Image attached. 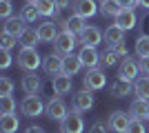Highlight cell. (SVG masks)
<instances>
[{
  "label": "cell",
  "instance_id": "cell-26",
  "mask_svg": "<svg viewBox=\"0 0 149 133\" xmlns=\"http://www.w3.org/2000/svg\"><path fill=\"white\" fill-rule=\"evenodd\" d=\"M123 58L118 56V51L113 49V47H109L107 51H102V56H100V67H105V69H109V67H113V64H118Z\"/></svg>",
  "mask_w": 149,
  "mask_h": 133
},
{
  "label": "cell",
  "instance_id": "cell-30",
  "mask_svg": "<svg viewBox=\"0 0 149 133\" xmlns=\"http://www.w3.org/2000/svg\"><path fill=\"white\" fill-rule=\"evenodd\" d=\"M20 18L25 20V22H36V20L40 18V11L36 9L33 2H29V5H25L22 9H20Z\"/></svg>",
  "mask_w": 149,
  "mask_h": 133
},
{
  "label": "cell",
  "instance_id": "cell-8",
  "mask_svg": "<svg viewBox=\"0 0 149 133\" xmlns=\"http://www.w3.org/2000/svg\"><path fill=\"white\" fill-rule=\"evenodd\" d=\"M71 107H74L76 111H80V113L91 111V107H93V91H89V89H85V87H82L80 91H76L74 98H71Z\"/></svg>",
  "mask_w": 149,
  "mask_h": 133
},
{
  "label": "cell",
  "instance_id": "cell-9",
  "mask_svg": "<svg viewBox=\"0 0 149 133\" xmlns=\"http://www.w3.org/2000/svg\"><path fill=\"white\" fill-rule=\"evenodd\" d=\"M74 13L76 16H80V18H93L96 13L100 11V5L96 2V0H74Z\"/></svg>",
  "mask_w": 149,
  "mask_h": 133
},
{
  "label": "cell",
  "instance_id": "cell-32",
  "mask_svg": "<svg viewBox=\"0 0 149 133\" xmlns=\"http://www.w3.org/2000/svg\"><path fill=\"white\" fill-rule=\"evenodd\" d=\"M16 111V100H13L11 93L7 95H0V115L2 113H13Z\"/></svg>",
  "mask_w": 149,
  "mask_h": 133
},
{
  "label": "cell",
  "instance_id": "cell-27",
  "mask_svg": "<svg viewBox=\"0 0 149 133\" xmlns=\"http://www.w3.org/2000/svg\"><path fill=\"white\" fill-rule=\"evenodd\" d=\"M134 93H136V98L149 100V76H140L134 82Z\"/></svg>",
  "mask_w": 149,
  "mask_h": 133
},
{
  "label": "cell",
  "instance_id": "cell-47",
  "mask_svg": "<svg viewBox=\"0 0 149 133\" xmlns=\"http://www.w3.org/2000/svg\"><path fill=\"white\" fill-rule=\"evenodd\" d=\"M29 2H33V0H29Z\"/></svg>",
  "mask_w": 149,
  "mask_h": 133
},
{
  "label": "cell",
  "instance_id": "cell-36",
  "mask_svg": "<svg viewBox=\"0 0 149 133\" xmlns=\"http://www.w3.org/2000/svg\"><path fill=\"white\" fill-rule=\"evenodd\" d=\"M11 62H13L11 51L2 49V51H0V69H9V67H11Z\"/></svg>",
  "mask_w": 149,
  "mask_h": 133
},
{
  "label": "cell",
  "instance_id": "cell-15",
  "mask_svg": "<svg viewBox=\"0 0 149 133\" xmlns=\"http://www.w3.org/2000/svg\"><path fill=\"white\" fill-rule=\"evenodd\" d=\"M113 20H116V25H118V27H123L125 31H131V29H136V25H138L136 9H123Z\"/></svg>",
  "mask_w": 149,
  "mask_h": 133
},
{
  "label": "cell",
  "instance_id": "cell-19",
  "mask_svg": "<svg viewBox=\"0 0 149 133\" xmlns=\"http://www.w3.org/2000/svg\"><path fill=\"white\" fill-rule=\"evenodd\" d=\"M33 5H36V9L40 11V16H45V18H58V13H60V9H58L56 0H33Z\"/></svg>",
  "mask_w": 149,
  "mask_h": 133
},
{
  "label": "cell",
  "instance_id": "cell-21",
  "mask_svg": "<svg viewBox=\"0 0 149 133\" xmlns=\"http://www.w3.org/2000/svg\"><path fill=\"white\" fill-rule=\"evenodd\" d=\"M82 69V60L78 53H69L65 56V62H62V73H67V76H76L78 71Z\"/></svg>",
  "mask_w": 149,
  "mask_h": 133
},
{
  "label": "cell",
  "instance_id": "cell-2",
  "mask_svg": "<svg viewBox=\"0 0 149 133\" xmlns=\"http://www.w3.org/2000/svg\"><path fill=\"white\" fill-rule=\"evenodd\" d=\"M20 111L27 118H38V115H42L47 111V104L40 100L38 93H31V95H25V100L20 102Z\"/></svg>",
  "mask_w": 149,
  "mask_h": 133
},
{
  "label": "cell",
  "instance_id": "cell-3",
  "mask_svg": "<svg viewBox=\"0 0 149 133\" xmlns=\"http://www.w3.org/2000/svg\"><path fill=\"white\" fill-rule=\"evenodd\" d=\"M118 78L123 80H129V82H136L140 78V58H123L120 60V69H118Z\"/></svg>",
  "mask_w": 149,
  "mask_h": 133
},
{
  "label": "cell",
  "instance_id": "cell-17",
  "mask_svg": "<svg viewBox=\"0 0 149 133\" xmlns=\"http://www.w3.org/2000/svg\"><path fill=\"white\" fill-rule=\"evenodd\" d=\"M20 87H22V91H25L27 95H31V93H38V91H40L42 80H40V76H36V71H27V76L22 78Z\"/></svg>",
  "mask_w": 149,
  "mask_h": 133
},
{
  "label": "cell",
  "instance_id": "cell-7",
  "mask_svg": "<svg viewBox=\"0 0 149 133\" xmlns=\"http://www.w3.org/2000/svg\"><path fill=\"white\" fill-rule=\"evenodd\" d=\"M47 118L49 120H56V122H62L65 120V115L69 113V109L67 104H65V100H62L60 95H56V98H51L49 102H47Z\"/></svg>",
  "mask_w": 149,
  "mask_h": 133
},
{
  "label": "cell",
  "instance_id": "cell-35",
  "mask_svg": "<svg viewBox=\"0 0 149 133\" xmlns=\"http://www.w3.org/2000/svg\"><path fill=\"white\" fill-rule=\"evenodd\" d=\"M109 131V122H105V120H96L89 127V133H107Z\"/></svg>",
  "mask_w": 149,
  "mask_h": 133
},
{
  "label": "cell",
  "instance_id": "cell-5",
  "mask_svg": "<svg viewBox=\"0 0 149 133\" xmlns=\"http://www.w3.org/2000/svg\"><path fill=\"white\" fill-rule=\"evenodd\" d=\"M82 131H85L82 113L71 107V111H69V113L65 115V120L60 122V133H82Z\"/></svg>",
  "mask_w": 149,
  "mask_h": 133
},
{
  "label": "cell",
  "instance_id": "cell-11",
  "mask_svg": "<svg viewBox=\"0 0 149 133\" xmlns=\"http://www.w3.org/2000/svg\"><path fill=\"white\" fill-rule=\"evenodd\" d=\"M107 122H109V129H111L113 133H127L131 115H129V111H113Z\"/></svg>",
  "mask_w": 149,
  "mask_h": 133
},
{
  "label": "cell",
  "instance_id": "cell-25",
  "mask_svg": "<svg viewBox=\"0 0 149 133\" xmlns=\"http://www.w3.org/2000/svg\"><path fill=\"white\" fill-rule=\"evenodd\" d=\"M18 42L22 47H36L40 42V36H38V29H31V27H25V31L18 36Z\"/></svg>",
  "mask_w": 149,
  "mask_h": 133
},
{
  "label": "cell",
  "instance_id": "cell-31",
  "mask_svg": "<svg viewBox=\"0 0 149 133\" xmlns=\"http://www.w3.org/2000/svg\"><path fill=\"white\" fill-rule=\"evenodd\" d=\"M85 18H80V16H71V18H67V31H74L76 36H80L82 31H85Z\"/></svg>",
  "mask_w": 149,
  "mask_h": 133
},
{
  "label": "cell",
  "instance_id": "cell-1",
  "mask_svg": "<svg viewBox=\"0 0 149 133\" xmlns=\"http://www.w3.org/2000/svg\"><path fill=\"white\" fill-rule=\"evenodd\" d=\"M18 64L22 71H38V67L42 64V58L38 56L36 47H22L18 51Z\"/></svg>",
  "mask_w": 149,
  "mask_h": 133
},
{
  "label": "cell",
  "instance_id": "cell-40",
  "mask_svg": "<svg viewBox=\"0 0 149 133\" xmlns=\"http://www.w3.org/2000/svg\"><path fill=\"white\" fill-rule=\"evenodd\" d=\"M140 71H143V76H149V56L140 58Z\"/></svg>",
  "mask_w": 149,
  "mask_h": 133
},
{
  "label": "cell",
  "instance_id": "cell-43",
  "mask_svg": "<svg viewBox=\"0 0 149 133\" xmlns=\"http://www.w3.org/2000/svg\"><path fill=\"white\" fill-rule=\"evenodd\" d=\"M113 49H116V51H118V56L120 58H127V44H116V47H113Z\"/></svg>",
  "mask_w": 149,
  "mask_h": 133
},
{
  "label": "cell",
  "instance_id": "cell-39",
  "mask_svg": "<svg viewBox=\"0 0 149 133\" xmlns=\"http://www.w3.org/2000/svg\"><path fill=\"white\" fill-rule=\"evenodd\" d=\"M123 9H136L138 7V0H116Z\"/></svg>",
  "mask_w": 149,
  "mask_h": 133
},
{
  "label": "cell",
  "instance_id": "cell-37",
  "mask_svg": "<svg viewBox=\"0 0 149 133\" xmlns=\"http://www.w3.org/2000/svg\"><path fill=\"white\" fill-rule=\"evenodd\" d=\"M13 91V80L11 78H0V95H7Z\"/></svg>",
  "mask_w": 149,
  "mask_h": 133
},
{
  "label": "cell",
  "instance_id": "cell-38",
  "mask_svg": "<svg viewBox=\"0 0 149 133\" xmlns=\"http://www.w3.org/2000/svg\"><path fill=\"white\" fill-rule=\"evenodd\" d=\"M0 18H11V0H0Z\"/></svg>",
  "mask_w": 149,
  "mask_h": 133
},
{
  "label": "cell",
  "instance_id": "cell-23",
  "mask_svg": "<svg viewBox=\"0 0 149 133\" xmlns=\"http://www.w3.org/2000/svg\"><path fill=\"white\" fill-rule=\"evenodd\" d=\"M25 25H27V22L22 18H13V16H11V18H7L5 22H2V33H11V36L18 38L20 33L25 31Z\"/></svg>",
  "mask_w": 149,
  "mask_h": 133
},
{
  "label": "cell",
  "instance_id": "cell-18",
  "mask_svg": "<svg viewBox=\"0 0 149 133\" xmlns=\"http://www.w3.org/2000/svg\"><path fill=\"white\" fill-rule=\"evenodd\" d=\"M105 42L109 44V47L123 44V42H125V29H123V27H118L116 22H113V25H109V27L105 29Z\"/></svg>",
  "mask_w": 149,
  "mask_h": 133
},
{
  "label": "cell",
  "instance_id": "cell-13",
  "mask_svg": "<svg viewBox=\"0 0 149 133\" xmlns=\"http://www.w3.org/2000/svg\"><path fill=\"white\" fill-rule=\"evenodd\" d=\"M62 62H65V56H60V53H49V56L42 60V69H45V73L49 78H54V76H58V73H62Z\"/></svg>",
  "mask_w": 149,
  "mask_h": 133
},
{
  "label": "cell",
  "instance_id": "cell-44",
  "mask_svg": "<svg viewBox=\"0 0 149 133\" xmlns=\"http://www.w3.org/2000/svg\"><path fill=\"white\" fill-rule=\"evenodd\" d=\"M25 133H45V129H42V127H38V124H33V127L25 129Z\"/></svg>",
  "mask_w": 149,
  "mask_h": 133
},
{
  "label": "cell",
  "instance_id": "cell-28",
  "mask_svg": "<svg viewBox=\"0 0 149 133\" xmlns=\"http://www.w3.org/2000/svg\"><path fill=\"white\" fill-rule=\"evenodd\" d=\"M120 11H123V7H120L116 0H102V2H100V13H102L105 18L107 16H109V18H116Z\"/></svg>",
  "mask_w": 149,
  "mask_h": 133
},
{
  "label": "cell",
  "instance_id": "cell-46",
  "mask_svg": "<svg viewBox=\"0 0 149 133\" xmlns=\"http://www.w3.org/2000/svg\"><path fill=\"white\" fill-rule=\"evenodd\" d=\"M147 120H149V111H147Z\"/></svg>",
  "mask_w": 149,
  "mask_h": 133
},
{
  "label": "cell",
  "instance_id": "cell-42",
  "mask_svg": "<svg viewBox=\"0 0 149 133\" xmlns=\"http://www.w3.org/2000/svg\"><path fill=\"white\" fill-rule=\"evenodd\" d=\"M140 33H145V36H149V11L143 16V31Z\"/></svg>",
  "mask_w": 149,
  "mask_h": 133
},
{
  "label": "cell",
  "instance_id": "cell-12",
  "mask_svg": "<svg viewBox=\"0 0 149 133\" xmlns=\"http://www.w3.org/2000/svg\"><path fill=\"white\" fill-rule=\"evenodd\" d=\"M78 56H80L85 69H98L100 67V56H102V53H98L96 47H85V44H82L80 51H78Z\"/></svg>",
  "mask_w": 149,
  "mask_h": 133
},
{
  "label": "cell",
  "instance_id": "cell-33",
  "mask_svg": "<svg viewBox=\"0 0 149 133\" xmlns=\"http://www.w3.org/2000/svg\"><path fill=\"white\" fill-rule=\"evenodd\" d=\"M16 44H18V38H16V36H11V33H2V38H0V49L11 51Z\"/></svg>",
  "mask_w": 149,
  "mask_h": 133
},
{
  "label": "cell",
  "instance_id": "cell-10",
  "mask_svg": "<svg viewBox=\"0 0 149 133\" xmlns=\"http://www.w3.org/2000/svg\"><path fill=\"white\" fill-rule=\"evenodd\" d=\"M78 42L85 47H98L100 42H105V31H100L98 27H85V31L78 36Z\"/></svg>",
  "mask_w": 149,
  "mask_h": 133
},
{
  "label": "cell",
  "instance_id": "cell-24",
  "mask_svg": "<svg viewBox=\"0 0 149 133\" xmlns=\"http://www.w3.org/2000/svg\"><path fill=\"white\" fill-rule=\"evenodd\" d=\"M147 111H149V100L136 98V100L129 104V115H131V118H138V120H147Z\"/></svg>",
  "mask_w": 149,
  "mask_h": 133
},
{
  "label": "cell",
  "instance_id": "cell-41",
  "mask_svg": "<svg viewBox=\"0 0 149 133\" xmlns=\"http://www.w3.org/2000/svg\"><path fill=\"white\" fill-rule=\"evenodd\" d=\"M56 5L60 11H65V9H69V7H74V0H56Z\"/></svg>",
  "mask_w": 149,
  "mask_h": 133
},
{
  "label": "cell",
  "instance_id": "cell-29",
  "mask_svg": "<svg viewBox=\"0 0 149 133\" xmlns=\"http://www.w3.org/2000/svg\"><path fill=\"white\" fill-rule=\"evenodd\" d=\"M134 51H136V56H138V58H147V56H149V36L140 33V36L136 38Z\"/></svg>",
  "mask_w": 149,
  "mask_h": 133
},
{
  "label": "cell",
  "instance_id": "cell-6",
  "mask_svg": "<svg viewBox=\"0 0 149 133\" xmlns=\"http://www.w3.org/2000/svg\"><path fill=\"white\" fill-rule=\"evenodd\" d=\"M107 84V76L105 71L100 69H87V73H85V78H82V87L89 89V91H100V89H105Z\"/></svg>",
  "mask_w": 149,
  "mask_h": 133
},
{
  "label": "cell",
  "instance_id": "cell-14",
  "mask_svg": "<svg viewBox=\"0 0 149 133\" xmlns=\"http://www.w3.org/2000/svg\"><path fill=\"white\" fill-rule=\"evenodd\" d=\"M74 87V76H67V73H58V76L51 78V89L54 93L58 95H67Z\"/></svg>",
  "mask_w": 149,
  "mask_h": 133
},
{
  "label": "cell",
  "instance_id": "cell-45",
  "mask_svg": "<svg viewBox=\"0 0 149 133\" xmlns=\"http://www.w3.org/2000/svg\"><path fill=\"white\" fill-rule=\"evenodd\" d=\"M138 7H143L145 11H149V0H138Z\"/></svg>",
  "mask_w": 149,
  "mask_h": 133
},
{
  "label": "cell",
  "instance_id": "cell-20",
  "mask_svg": "<svg viewBox=\"0 0 149 133\" xmlns=\"http://www.w3.org/2000/svg\"><path fill=\"white\" fill-rule=\"evenodd\" d=\"M20 129V118L16 113H2L0 115V131L2 133H16Z\"/></svg>",
  "mask_w": 149,
  "mask_h": 133
},
{
  "label": "cell",
  "instance_id": "cell-22",
  "mask_svg": "<svg viewBox=\"0 0 149 133\" xmlns=\"http://www.w3.org/2000/svg\"><path fill=\"white\" fill-rule=\"evenodd\" d=\"M58 25L56 22H42L38 27V36H40V42H54L58 38Z\"/></svg>",
  "mask_w": 149,
  "mask_h": 133
},
{
  "label": "cell",
  "instance_id": "cell-4",
  "mask_svg": "<svg viewBox=\"0 0 149 133\" xmlns=\"http://www.w3.org/2000/svg\"><path fill=\"white\" fill-rule=\"evenodd\" d=\"M76 44H78V36L74 31H60L58 38L54 40V51L60 56H69V53H74Z\"/></svg>",
  "mask_w": 149,
  "mask_h": 133
},
{
  "label": "cell",
  "instance_id": "cell-16",
  "mask_svg": "<svg viewBox=\"0 0 149 133\" xmlns=\"http://www.w3.org/2000/svg\"><path fill=\"white\" fill-rule=\"evenodd\" d=\"M109 93H111L113 98H127V95L134 93V82L123 80V78H116V80L109 84Z\"/></svg>",
  "mask_w": 149,
  "mask_h": 133
},
{
  "label": "cell",
  "instance_id": "cell-34",
  "mask_svg": "<svg viewBox=\"0 0 149 133\" xmlns=\"http://www.w3.org/2000/svg\"><path fill=\"white\" fill-rule=\"evenodd\" d=\"M127 133H147V129H145V120H138V118H131L129 127H127Z\"/></svg>",
  "mask_w": 149,
  "mask_h": 133
}]
</instances>
